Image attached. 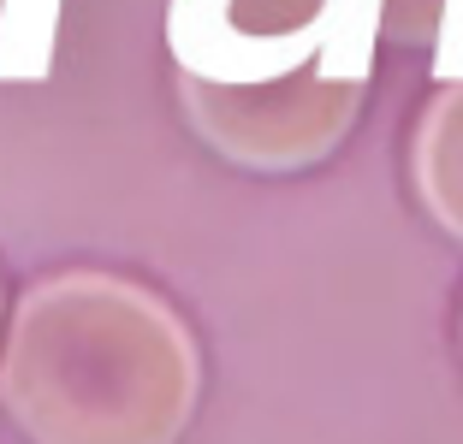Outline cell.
I'll list each match as a JSON object with an SVG mask.
<instances>
[{"mask_svg":"<svg viewBox=\"0 0 463 444\" xmlns=\"http://www.w3.org/2000/svg\"><path fill=\"white\" fill-rule=\"evenodd\" d=\"M54 6L60 0H6V18H0V78H36V71H48Z\"/></svg>","mask_w":463,"mask_h":444,"instance_id":"277c9868","label":"cell"},{"mask_svg":"<svg viewBox=\"0 0 463 444\" xmlns=\"http://www.w3.org/2000/svg\"><path fill=\"white\" fill-rule=\"evenodd\" d=\"M410 184L451 243H463V78L439 83L410 143Z\"/></svg>","mask_w":463,"mask_h":444,"instance_id":"3957f363","label":"cell"},{"mask_svg":"<svg viewBox=\"0 0 463 444\" xmlns=\"http://www.w3.org/2000/svg\"><path fill=\"white\" fill-rule=\"evenodd\" d=\"M0 326H6V291H0Z\"/></svg>","mask_w":463,"mask_h":444,"instance_id":"8992f818","label":"cell"},{"mask_svg":"<svg viewBox=\"0 0 463 444\" xmlns=\"http://www.w3.org/2000/svg\"><path fill=\"white\" fill-rule=\"evenodd\" d=\"M203 350L161 291L119 273H48L0 344V409L30 444H178Z\"/></svg>","mask_w":463,"mask_h":444,"instance_id":"6da1fadb","label":"cell"},{"mask_svg":"<svg viewBox=\"0 0 463 444\" xmlns=\"http://www.w3.org/2000/svg\"><path fill=\"white\" fill-rule=\"evenodd\" d=\"M363 78L327 71V60H309L298 71L256 83L178 71V107L191 131L220 161L244 166V172H303V166L327 161L363 113Z\"/></svg>","mask_w":463,"mask_h":444,"instance_id":"7a4b0ae2","label":"cell"},{"mask_svg":"<svg viewBox=\"0 0 463 444\" xmlns=\"http://www.w3.org/2000/svg\"><path fill=\"white\" fill-rule=\"evenodd\" d=\"M451 6L463 0H381V30L392 42H434Z\"/></svg>","mask_w":463,"mask_h":444,"instance_id":"5b68a950","label":"cell"}]
</instances>
